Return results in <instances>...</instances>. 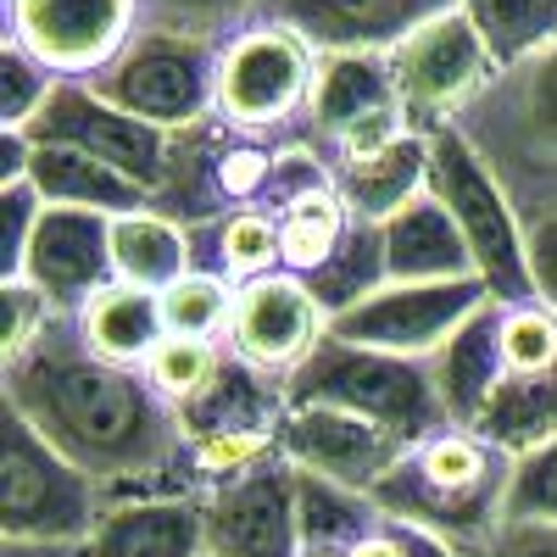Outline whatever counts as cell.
<instances>
[{
	"label": "cell",
	"instance_id": "obj_5",
	"mask_svg": "<svg viewBox=\"0 0 557 557\" xmlns=\"http://www.w3.org/2000/svg\"><path fill=\"white\" fill-rule=\"evenodd\" d=\"M107 519V491L84 469L39 441L28 418L7 407L0 446V546L23 552H78Z\"/></svg>",
	"mask_w": 557,
	"mask_h": 557
},
{
	"label": "cell",
	"instance_id": "obj_22",
	"mask_svg": "<svg viewBox=\"0 0 557 557\" xmlns=\"http://www.w3.org/2000/svg\"><path fill=\"white\" fill-rule=\"evenodd\" d=\"M451 430H474L502 385V301H485L430 362Z\"/></svg>",
	"mask_w": 557,
	"mask_h": 557
},
{
	"label": "cell",
	"instance_id": "obj_33",
	"mask_svg": "<svg viewBox=\"0 0 557 557\" xmlns=\"http://www.w3.org/2000/svg\"><path fill=\"white\" fill-rule=\"evenodd\" d=\"M307 285H312L318 307L330 312V323L341 312H351L357 301H368L374 290H385L391 285V273H385V228L351 218V235L341 240V251L330 257V268L312 273Z\"/></svg>",
	"mask_w": 557,
	"mask_h": 557
},
{
	"label": "cell",
	"instance_id": "obj_19",
	"mask_svg": "<svg viewBox=\"0 0 557 557\" xmlns=\"http://www.w3.org/2000/svg\"><path fill=\"white\" fill-rule=\"evenodd\" d=\"M374 112H407L401 89H396V67L385 51H341V57H318V78H312V101L307 117L296 128V139L330 151L335 139L374 117Z\"/></svg>",
	"mask_w": 557,
	"mask_h": 557
},
{
	"label": "cell",
	"instance_id": "obj_6",
	"mask_svg": "<svg viewBox=\"0 0 557 557\" xmlns=\"http://www.w3.org/2000/svg\"><path fill=\"white\" fill-rule=\"evenodd\" d=\"M430 196L451 212L462 246H469V257H474L480 285L502 307L535 301L524 218H519L513 196L502 190V178L491 173V162L469 146L462 128H435L430 134Z\"/></svg>",
	"mask_w": 557,
	"mask_h": 557
},
{
	"label": "cell",
	"instance_id": "obj_28",
	"mask_svg": "<svg viewBox=\"0 0 557 557\" xmlns=\"http://www.w3.org/2000/svg\"><path fill=\"white\" fill-rule=\"evenodd\" d=\"M178 418H184V435H190V441H201V435H235V430H278V418H285V385L228 357L218 385L196 407H184Z\"/></svg>",
	"mask_w": 557,
	"mask_h": 557
},
{
	"label": "cell",
	"instance_id": "obj_43",
	"mask_svg": "<svg viewBox=\"0 0 557 557\" xmlns=\"http://www.w3.org/2000/svg\"><path fill=\"white\" fill-rule=\"evenodd\" d=\"M524 240H530V278H535V301L557 312V212L524 223Z\"/></svg>",
	"mask_w": 557,
	"mask_h": 557
},
{
	"label": "cell",
	"instance_id": "obj_29",
	"mask_svg": "<svg viewBox=\"0 0 557 557\" xmlns=\"http://www.w3.org/2000/svg\"><path fill=\"white\" fill-rule=\"evenodd\" d=\"M480 441H491L502 457H530L535 446L557 441V368L552 374H524V380H502L491 407L474 424Z\"/></svg>",
	"mask_w": 557,
	"mask_h": 557
},
{
	"label": "cell",
	"instance_id": "obj_8",
	"mask_svg": "<svg viewBox=\"0 0 557 557\" xmlns=\"http://www.w3.org/2000/svg\"><path fill=\"white\" fill-rule=\"evenodd\" d=\"M312 78H318V51L307 39L273 28V23H251L218 51L212 117L251 139H273L285 128L296 139L307 101H312Z\"/></svg>",
	"mask_w": 557,
	"mask_h": 557
},
{
	"label": "cell",
	"instance_id": "obj_26",
	"mask_svg": "<svg viewBox=\"0 0 557 557\" xmlns=\"http://www.w3.org/2000/svg\"><path fill=\"white\" fill-rule=\"evenodd\" d=\"M112 268H117V285L134 290H173L184 273H196V246H190V228L151 212H128L112 218Z\"/></svg>",
	"mask_w": 557,
	"mask_h": 557
},
{
	"label": "cell",
	"instance_id": "obj_14",
	"mask_svg": "<svg viewBox=\"0 0 557 557\" xmlns=\"http://www.w3.org/2000/svg\"><path fill=\"white\" fill-rule=\"evenodd\" d=\"M134 28V0H7V39H17L57 78H96Z\"/></svg>",
	"mask_w": 557,
	"mask_h": 557
},
{
	"label": "cell",
	"instance_id": "obj_17",
	"mask_svg": "<svg viewBox=\"0 0 557 557\" xmlns=\"http://www.w3.org/2000/svg\"><path fill=\"white\" fill-rule=\"evenodd\" d=\"M462 0H257V23L307 39L318 57L396 51L407 34L457 12Z\"/></svg>",
	"mask_w": 557,
	"mask_h": 557
},
{
	"label": "cell",
	"instance_id": "obj_34",
	"mask_svg": "<svg viewBox=\"0 0 557 557\" xmlns=\"http://www.w3.org/2000/svg\"><path fill=\"white\" fill-rule=\"evenodd\" d=\"M228 368V346L223 341H196V335H168L157 351H151V362L139 368V374L151 380V391L168 401V407H196L212 385H218V374Z\"/></svg>",
	"mask_w": 557,
	"mask_h": 557
},
{
	"label": "cell",
	"instance_id": "obj_36",
	"mask_svg": "<svg viewBox=\"0 0 557 557\" xmlns=\"http://www.w3.org/2000/svg\"><path fill=\"white\" fill-rule=\"evenodd\" d=\"M240 285H228L218 273H184L173 290H162V318L168 335H196V341H223L228 318H235Z\"/></svg>",
	"mask_w": 557,
	"mask_h": 557
},
{
	"label": "cell",
	"instance_id": "obj_15",
	"mask_svg": "<svg viewBox=\"0 0 557 557\" xmlns=\"http://www.w3.org/2000/svg\"><path fill=\"white\" fill-rule=\"evenodd\" d=\"M273 441H278V457L290 469L346 485V491H362V496L412 451L396 430L374 424V418L341 412V407H285Z\"/></svg>",
	"mask_w": 557,
	"mask_h": 557
},
{
	"label": "cell",
	"instance_id": "obj_46",
	"mask_svg": "<svg viewBox=\"0 0 557 557\" xmlns=\"http://www.w3.org/2000/svg\"><path fill=\"white\" fill-rule=\"evenodd\" d=\"M301 557H341V552H301Z\"/></svg>",
	"mask_w": 557,
	"mask_h": 557
},
{
	"label": "cell",
	"instance_id": "obj_12",
	"mask_svg": "<svg viewBox=\"0 0 557 557\" xmlns=\"http://www.w3.org/2000/svg\"><path fill=\"white\" fill-rule=\"evenodd\" d=\"M485 301H496L480 278H451V285H385L351 312L330 323L335 341L368 346V351H391L412 362H435L441 346L469 323Z\"/></svg>",
	"mask_w": 557,
	"mask_h": 557
},
{
	"label": "cell",
	"instance_id": "obj_39",
	"mask_svg": "<svg viewBox=\"0 0 557 557\" xmlns=\"http://www.w3.org/2000/svg\"><path fill=\"white\" fill-rule=\"evenodd\" d=\"M502 519H541V524H557V441H546V446H535L530 457L513 462Z\"/></svg>",
	"mask_w": 557,
	"mask_h": 557
},
{
	"label": "cell",
	"instance_id": "obj_25",
	"mask_svg": "<svg viewBox=\"0 0 557 557\" xmlns=\"http://www.w3.org/2000/svg\"><path fill=\"white\" fill-rule=\"evenodd\" d=\"M341 178V201L357 223H391L412 196L430 190V134H407L401 146L368 157V162H351V168H335Z\"/></svg>",
	"mask_w": 557,
	"mask_h": 557
},
{
	"label": "cell",
	"instance_id": "obj_21",
	"mask_svg": "<svg viewBox=\"0 0 557 557\" xmlns=\"http://www.w3.org/2000/svg\"><path fill=\"white\" fill-rule=\"evenodd\" d=\"M385 273H391V285H451V278H480L451 212L430 190L412 196L385 223Z\"/></svg>",
	"mask_w": 557,
	"mask_h": 557
},
{
	"label": "cell",
	"instance_id": "obj_42",
	"mask_svg": "<svg viewBox=\"0 0 557 557\" xmlns=\"http://www.w3.org/2000/svg\"><path fill=\"white\" fill-rule=\"evenodd\" d=\"M474 557H557V524L541 519H502L496 535Z\"/></svg>",
	"mask_w": 557,
	"mask_h": 557
},
{
	"label": "cell",
	"instance_id": "obj_30",
	"mask_svg": "<svg viewBox=\"0 0 557 557\" xmlns=\"http://www.w3.org/2000/svg\"><path fill=\"white\" fill-rule=\"evenodd\" d=\"M278 218V251H285V273L296 278H312L330 268V257L341 251V240L351 235V212L341 201V184L335 190H312V196H296Z\"/></svg>",
	"mask_w": 557,
	"mask_h": 557
},
{
	"label": "cell",
	"instance_id": "obj_18",
	"mask_svg": "<svg viewBox=\"0 0 557 557\" xmlns=\"http://www.w3.org/2000/svg\"><path fill=\"white\" fill-rule=\"evenodd\" d=\"M17 285H34L57 312H84L101 290L117 285L112 268V218L101 212H78V207H45L34 246L23 262Z\"/></svg>",
	"mask_w": 557,
	"mask_h": 557
},
{
	"label": "cell",
	"instance_id": "obj_20",
	"mask_svg": "<svg viewBox=\"0 0 557 557\" xmlns=\"http://www.w3.org/2000/svg\"><path fill=\"white\" fill-rule=\"evenodd\" d=\"M67 557H207V507L201 496L112 502L96 535Z\"/></svg>",
	"mask_w": 557,
	"mask_h": 557
},
{
	"label": "cell",
	"instance_id": "obj_2",
	"mask_svg": "<svg viewBox=\"0 0 557 557\" xmlns=\"http://www.w3.org/2000/svg\"><path fill=\"white\" fill-rule=\"evenodd\" d=\"M507 480H513V457H502L474 430H441L424 446H412L368 491V502L385 519L430 530V535L451 541L462 557H474L502 524Z\"/></svg>",
	"mask_w": 557,
	"mask_h": 557
},
{
	"label": "cell",
	"instance_id": "obj_7",
	"mask_svg": "<svg viewBox=\"0 0 557 557\" xmlns=\"http://www.w3.org/2000/svg\"><path fill=\"white\" fill-rule=\"evenodd\" d=\"M218 51L223 45L184 39L162 28H134V39L96 73L84 78L117 112L151 123L162 134H184L212 117L218 101Z\"/></svg>",
	"mask_w": 557,
	"mask_h": 557
},
{
	"label": "cell",
	"instance_id": "obj_31",
	"mask_svg": "<svg viewBox=\"0 0 557 557\" xmlns=\"http://www.w3.org/2000/svg\"><path fill=\"white\" fill-rule=\"evenodd\" d=\"M462 17L474 23L502 73L557 39V0H462Z\"/></svg>",
	"mask_w": 557,
	"mask_h": 557
},
{
	"label": "cell",
	"instance_id": "obj_9",
	"mask_svg": "<svg viewBox=\"0 0 557 557\" xmlns=\"http://www.w3.org/2000/svg\"><path fill=\"white\" fill-rule=\"evenodd\" d=\"M273 162H278V139H251L207 117L196 128L173 134V173L157 196V212L184 228H201L240 207H262Z\"/></svg>",
	"mask_w": 557,
	"mask_h": 557
},
{
	"label": "cell",
	"instance_id": "obj_37",
	"mask_svg": "<svg viewBox=\"0 0 557 557\" xmlns=\"http://www.w3.org/2000/svg\"><path fill=\"white\" fill-rule=\"evenodd\" d=\"M557 368V312L541 301L502 307V380L552 374Z\"/></svg>",
	"mask_w": 557,
	"mask_h": 557
},
{
	"label": "cell",
	"instance_id": "obj_13",
	"mask_svg": "<svg viewBox=\"0 0 557 557\" xmlns=\"http://www.w3.org/2000/svg\"><path fill=\"white\" fill-rule=\"evenodd\" d=\"M330 341V312L318 307L312 285L296 273H268L251 278L235 296V318H228V357L257 368V374L285 385L296 368Z\"/></svg>",
	"mask_w": 557,
	"mask_h": 557
},
{
	"label": "cell",
	"instance_id": "obj_16",
	"mask_svg": "<svg viewBox=\"0 0 557 557\" xmlns=\"http://www.w3.org/2000/svg\"><path fill=\"white\" fill-rule=\"evenodd\" d=\"M207 507V557H301V474L285 457L212 485Z\"/></svg>",
	"mask_w": 557,
	"mask_h": 557
},
{
	"label": "cell",
	"instance_id": "obj_10",
	"mask_svg": "<svg viewBox=\"0 0 557 557\" xmlns=\"http://www.w3.org/2000/svg\"><path fill=\"white\" fill-rule=\"evenodd\" d=\"M391 67H396L401 107H407L418 134L457 128L462 112H469L502 78V67L491 62L485 39L474 34L469 17H462V7L435 17V23H424L418 34H407L391 51Z\"/></svg>",
	"mask_w": 557,
	"mask_h": 557
},
{
	"label": "cell",
	"instance_id": "obj_38",
	"mask_svg": "<svg viewBox=\"0 0 557 557\" xmlns=\"http://www.w3.org/2000/svg\"><path fill=\"white\" fill-rule=\"evenodd\" d=\"M57 84L62 78L45 67L39 57H28L17 39H0V134H12V128L23 134Z\"/></svg>",
	"mask_w": 557,
	"mask_h": 557
},
{
	"label": "cell",
	"instance_id": "obj_40",
	"mask_svg": "<svg viewBox=\"0 0 557 557\" xmlns=\"http://www.w3.org/2000/svg\"><path fill=\"white\" fill-rule=\"evenodd\" d=\"M39 218H45V196L34 184H7L0 190V285H17L23 278Z\"/></svg>",
	"mask_w": 557,
	"mask_h": 557
},
{
	"label": "cell",
	"instance_id": "obj_3",
	"mask_svg": "<svg viewBox=\"0 0 557 557\" xmlns=\"http://www.w3.org/2000/svg\"><path fill=\"white\" fill-rule=\"evenodd\" d=\"M457 128L491 162L524 223L557 212V39L507 67Z\"/></svg>",
	"mask_w": 557,
	"mask_h": 557
},
{
	"label": "cell",
	"instance_id": "obj_41",
	"mask_svg": "<svg viewBox=\"0 0 557 557\" xmlns=\"http://www.w3.org/2000/svg\"><path fill=\"white\" fill-rule=\"evenodd\" d=\"M0 312H7V323H0V368L28 357L39 346V335L51 330V318H57V307L34 285H0Z\"/></svg>",
	"mask_w": 557,
	"mask_h": 557
},
{
	"label": "cell",
	"instance_id": "obj_27",
	"mask_svg": "<svg viewBox=\"0 0 557 557\" xmlns=\"http://www.w3.org/2000/svg\"><path fill=\"white\" fill-rule=\"evenodd\" d=\"M196 246V273H218L228 285H251V278L285 273V251H278V218L262 207H240L218 223L190 228Z\"/></svg>",
	"mask_w": 557,
	"mask_h": 557
},
{
	"label": "cell",
	"instance_id": "obj_45",
	"mask_svg": "<svg viewBox=\"0 0 557 557\" xmlns=\"http://www.w3.org/2000/svg\"><path fill=\"white\" fill-rule=\"evenodd\" d=\"M346 557H401V541H396V530H391V519L374 530V535H362Z\"/></svg>",
	"mask_w": 557,
	"mask_h": 557
},
{
	"label": "cell",
	"instance_id": "obj_32",
	"mask_svg": "<svg viewBox=\"0 0 557 557\" xmlns=\"http://www.w3.org/2000/svg\"><path fill=\"white\" fill-rule=\"evenodd\" d=\"M380 524H385V513L362 491H346V485L301 474V552H341L346 557L362 535H374Z\"/></svg>",
	"mask_w": 557,
	"mask_h": 557
},
{
	"label": "cell",
	"instance_id": "obj_35",
	"mask_svg": "<svg viewBox=\"0 0 557 557\" xmlns=\"http://www.w3.org/2000/svg\"><path fill=\"white\" fill-rule=\"evenodd\" d=\"M134 7L139 28H162L207 45H228L240 28L257 23V0H134Z\"/></svg>",
	"mask_w": 557,
	"mask_h": 557
},
{
	"label": "cell",
	"instance_id": "obj_44",
	"mask_svg": "<svg viewBox=\"0 0 557 557\" xmlns=\"http://www.w3.org/2000/svg\"><path fill=\"white\" fill-rule=\"evenodd\" d=\"M34 168V139L28 134H0V190L7 184H28Z\"/></svg>",
	"mask_w": 557,
	"mask_h": 557
},
{
	"label": "cell",
	"instance_id": "obj_4",
	"mask_svg": "<svg viewBox=\"0 0 557 557\" xmlns=\"http://www.w3.org/2000/svg\"><path fill=\"white\" fill-rule=\"evenodd\" d=\"M285 407H341V412L374 418V424L396 430L407 446H424L430 435L451 430L430 362L368 351L335 335L285 380Z\"/></svg>",
	"mask_w": 557,
	"mask_h": 557
},
{
	"label": "cell",
	"instance_id": "obj_24",
	"mask_svg": "<svg viewBox=\"0 0 557 557\" xmlns=\"http://www.w3.org/2000/svg\"><path fill=\"white\" fill-rule=\"evenodd\" d=\"M78 341L112 368H146L151 351L168 341V318H162V296L134 290V285H112L89 301L84 312H73Z\"/></svg>",
	"mask_w": 557,
	"mask_h": 557
},
{
	"label": "cell",
	"instance_id": "obj_23",
	"mask_svg": "<svg viewBox=\"0 0 557 557\" xmlns=\"http://www.w3.org/2000/svg\"><path fill=\"white\" fill-rule=\"evenodd\" d=\"M28 184L45 196V207H78V212H101V218H128V212L157 207L146 184H134L128 173L84 157V151H62V146H34Z\"/></svg>",
	"mask_w": 557,
	"mask_h": 557
},
{
	"label": "cell",
	"instance_id": "obj_1",
	"mask_svg": "<svg viewBox=\"0 0 557 557\" xmlns=\"http://www.w3.org/2000/svg\"><path fill=\"white\" fill-rule=\"evenodd\" d=\"M0 391L39 441H51L112 502L201 496L190 474V435L139 368H112L78 341L67 312L51 318L28 357L0 368Z\"/></svg>",
	"mask_w": 557,
	"mask_h": 557
},
{
	"label": "cell",
	"instance_id": "obj_11",
	"mask_svg": "<svg viewBox=\"0 0 557 557\" xmlns=\"http://www.w3.org/2000/svg\"><path fill=\"white\" fill-rule=\"evenodd\" d=\"M23 134L34 139V146H62V151L96 157V162L128 173L134 184H146L151 196H162V184L173 173V134L117 112L84 78H62L51 96H45V107L34 112V123Z\"/></svg>",
	"mask_w": 557,
	"mask_h": 557
}]
</instances>
